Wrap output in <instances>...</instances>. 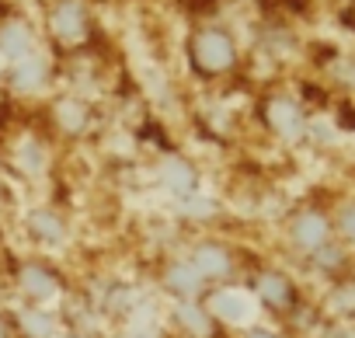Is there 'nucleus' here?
I'll return each mask as SVG.
<instances>
[{
    "mask_svg": "<svg viewBox=\"0 0 355 338\" xmlns=\"http://www.w3.org/2000/svg\"><path fill=\"white\" fill-rule=\"evenodd\" d=\"M341 230L355 241V203H352V206H345V213H341Z\"/></svg>",
    "mask_w": 355,
    "mask_h": 338,
    "instance_id": "f257e3e1",
    "label": "nucleus"
},
{
    "mask_svg": "<svg viewBox=\"0 0 355 338\" xmlns=\"http://www.w3.org/2000/svg\"><path fill=\"white\" fill-rule=\"evenodd\" d=\"M251 338H272V335H265V331H254V335H251Z\"/></svg>",
    "mask_w": 355,
    "mask_h": 338,
    "instance_id": "f03ea898",
    "label": "nucleus"
}]
</instances>
